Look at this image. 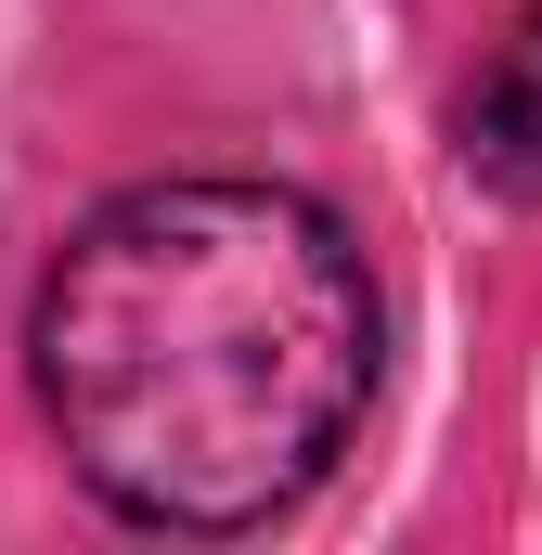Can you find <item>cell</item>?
<instances>
[{"label":"cell","mask_w":542,"mask_h":555,"mask_svg":"<svg viewBox=\"0 0 542 555\" xmlns=\"http://www.w3.org/2000/svg\"><path fill=\"white\" fill-rule=\"evenodd\" d=\"M39 401L117 517L259 530L375 401V272L284 181L117 194L39 284Z\"/></svg>","instance_id":"1"},{"label":"cell","mask_w":542,"mask_h":555,"mask_svg":"<svg viewBox=\"0 0 542 555\" xmlns=\"http://www.w3.org/2000/svg\"><path fill=\"white\" fill-rule=\"evenodd\" d=\"M465 168L504 194H542V13L517 39H491V65L465 91Z\"/></svg>","instance_id":"2"}]
</instances>
